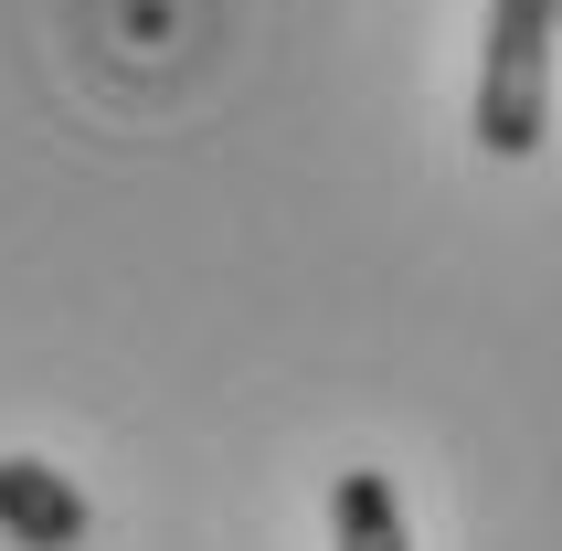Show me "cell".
<instances>
[{
  "label": "cell",
  "mask_w": 562,
  "mask_h": 551,
  "mask_svg": "<svg viewBox=\"0 0 562 551\" xmlns=\"http://www.w3.org/2000/svg\"><path fill=\"white\" fill-rule=\"evenodd\" d=\"M552 32L562 0H488V43H477V149L531 159L552 127Z\"/></svg>",
  "instance_id": "1"
},
{
  "label": "cell",
  "mask_w": 562,
  "mask_h": 551,
  "mask_svg": "<svg viewBox=\"0 0 562 551\" xmlns=\"http://www.w3.org/2000/svg\"><path fill=\"white\" fill-rule=\"evenodd\" d=\"M0 530L22 551H75L86 541V498L64 488L43 457H0Z\"/></svg>",
  "instance_id": "2"
},
{
  "label": "cell",
  "mask_w": 562,
  "mask_h": 551,
  "mask_svg": "<svg viewBox=\"0 0 562 551\" xmlns=\"http://www.w3.org/2000/svg\"><path fill=\"white\" fill-rule=\"evenodd\" d=\"M329 520H340V551H414L404 541V498H393V477H372V466H350V477H340Z\"/></svg>",
  "instance_id": "3"
}]
</instances>
